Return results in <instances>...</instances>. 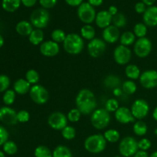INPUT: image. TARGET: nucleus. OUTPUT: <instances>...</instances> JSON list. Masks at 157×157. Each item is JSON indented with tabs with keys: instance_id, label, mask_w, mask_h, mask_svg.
Returning a JSON list of instances; mask_svg holds the SVG:
<instances>
[{
	"instance_id": "nucleus-1",
	"label": "nucleus",
	"mask_w": 157,
	"mask_h": 157,
	"mask_svg": "<svg viewBox=\"0 0 157 157\" xmlns=\"http://www.w3.org/2000/svg\"><path fill=\"white\" fill-rule=\"evenodd\" d=\"M76 108L82 114H91L97 109V98L94 92L87 88L81 89L78 91L75 98Z\"/></svg>"
},
{
	"instance_id": "nucleus-2",
	"label": "nucleus",
	"mask_w": 157,
	"mask_h": 157,
	"mask_svg": "<svg viewBox=\"0 0 157 157\" xmlns=\"http://www.w3.org/2000/svg\"><path fill=\"white\" fill-rule=\"evenodd\" d=\"M63 48L69 55H78L84 50V40L77 33L67 34L63 42Z\"/></svg>"
},
{
	"instance_id": "nucleus-3",
	"label": "nucleus",
	"mask_w": 157,
	"mask_h": 157,
	"mask_svg": "<svg viewBox=\"0 0 157 157\" xmlns=\"http://www.w3.org/2000/svg\"><path fill=\"white\" fill-rule=\"evenodd\" d=\"M107 140L104 135L96 133L87 136L84 143V149L93 154H98L104 151L107 147Z\"/></svg>"
},
{
	"instance_id": "nucleus-4",
	"label": "nucleus",
	"mask_w": 157,
	"mask_h": 157,
	"mask_svg": "<svg viewBox=\"0 0 157 157\" xmlns=\"http://www.w3.org/2000/svg\"><path fill=\"white\" fill-rule=\"evenodd\" d=\"M110 113L105 108L96 109L90 114V123L96 130H101L107 128L110 123Z\"/></svg>"
},
{
	"instance_id": "nucleus-5",
	"label": "nucleus",
	"mask_w": 157,
	"mask_h": 157,
	"mask_svg": "<svg viewBox=\"0 0 157 157\" xmlns=\"http://www.w3.org/2000/svg\"><path fill=\"white\" fill-rule=\"evenodd\" d=\"M118 150H119V153L121 156H133L139 150L138 141L133 136H125L120 142Z\"/></svg>"
},
{
	"instance_id": "nucleus-6",
	"label": "nucleus",
	"mask_w": 157,
	"mask_h": 157,
	"mask_svg": "<svg viewBox=\"0 0 157 157\" xmlns=\"http://www.w3.org/2000/svg\"><path fill=\"white\" fill-rule=\"evenodd\" d=\"M49 21H50V14L47 9L43 8L35 9L30 15V22L35 29H44L48 26Z\"/></svg>"
},
{
	"instance_id": "nucleus-7",
	"label": "nucleus",
	"mask_w": 157,
	"mask_h": 157,
	"mask_svg": "<svg viewBox=\"0 0 157 157\" xmlns=\"http://www.w3.org/2000/svg\"><path fill=\"white\" fill-rule=\"evenodd\" d=\"M29 95L32 101L38 105L45 104L49 100L48 90L44 86L38 84L32 86L29 91Z\"/></svg>"
},
{
	"instance_id": "nucleus-8",
	"label": "nucleus",
	"mask_w": 157,
	"mask_h": 157,
	"mask_svg": "<svg viewBox=\"0 0 157 157\" xmlns=\"http://www.w3.org/2000/svg\"><path fill=\"white\" fill-rule=\"evenodd\" d=\"M152 50H153L152 41L147 37L138 38L133 45V52L138 58H147L150 55Z\"/></svg>"
},
{
	"instance_id": "nucleus-9",
	"label": "nucleus",
	"mask_w": 157,
	"mask_h": 157,
	"mask_svg": "<svg viewBox=\"0 0 157 157\" xmlns=\"http://www.w3.org/2000/svg\"><path fill=\"white\" fill-rule=\"evenodd\" d=\"M96 11L94 6L88 2H83L78 8V16L79 19L85 25H90L95 21Z\"/></svg>"
},
{
	"instance_id": "nucleus-10",
	"label": "nucleus",
	"mask_w": 157,
	"mask_h": 157,
	"mask_svg": "<svg viewBox=\"0 0 157 157\" xmlns=\"http://www.w3.org/2000/svg\"><path fill=\"white\" fill-rule=\"evenodd\" d=\"M150 107L148 102L144 99H137L133 103L130 110L134 118L137 121H143L148 116Z\"/></svg>"
},
{
	"instance_id": "nucleus-11",
	"label": "nucleus",
	"mask_w": 157,
	"mask_h": 157,
	"mask_svg": "<svg viewBox=\"0 0 157 157\" xmlns=\"http://www.w3.org/2000/svg\"><path fill=\"white\" fill-rule=\"evenodd\" d=\"M107 49V43L102 38H95L90 41L87 45V50L89 55L94 58L102 56Z\"/></svg>"
},
{
	"instance_id": "nucleus-12",
	"label": "nucleus",
	"mask_w": 157,
	"mask_h": 157,
	"mask_svg": "<svg viewBox=\"0 0 157 157\" xmlns=\"http://www.w3.org/2000/svg\"><path fill=\"white\" fill-rule=\"evenodd\" d=\"M113 56L115 62L117 64L127 65L131 60L132 52L127 46L120 44L113 50Z\"/></svg>"
},
{
	"instance_id": "nucleus-13",
	"label": "nucleus",
	"mask_w": 157,
	"mask_h": 157,
	"mask_svg": "<svg viewBox=\"0 0 157 157\" xmlns=\"http://www.w3.org/2000/svg\"><path fill=\"white\" fill-rule=\"evenodd\" d=\"M68 120L67 116L61 112L56 111L51 113L48 118L49 127L55 130H62L67 126Z\"/></svg>"
},
{
	"instance_id": "nucleus-14",
	"label": "nucleus",
	"mask_w": 157,
	"mask_h": 157,
	"mask_svg": "<svg viewBox=\"0 0 157 157\" xmlns=\"http://www.w3.org/2000/svg\"><path fill=\"white\" fill-rule=\"evenodd\" d=\"M140 84L146 89H153L157 87V71L147 70L142 72L139 78Z\"/></svg>"
},
{
	"instance_id": "nucleus-15",
	"label": "nucleus",
	"mask_w": 157,
	"mask_h": 157,
	"mask_svg": "<svg viewBox=\"0 0 157 157\" xmlns=\"http://www.w3.org/2000/svg\"><path fill=\"white\" fill-rule=\"evenodd\" d=\"M0 121L8 126H14L18 124L17 112L9 106L0 107Z\"/></svg>"
},
{
	"instance_id": "nucleus-16",
	"label": "nucleus",
	"mask_w": 157,
	"mask_h": 157,
	"mask_svg": "<svg viewBox=\"0 0 157 157\" xmlns=\"http://www.w3.org/2000/svg\"><path fill=\"white\" fill-rule=\"evenodd\" d=\"M39 52L43 56L52 58L58 55L60 52V45L52 40L43 41L39 46Z\"/></svg>"
},
{
	"instance_id": "nucleus-17",
	"label": "nucleus",
	"mask_w": 157,
	"mask_h": 157,
	"mask_svg": "<svg viewBox=\"0 0 157 157\" xmlns=\"http://www.w3.org/2000/svg\"><path fill=\"white\" fill-rule=\"evenodd\" d=\"M115 119L122 124H128L135 121L134 117L132 114L130 109L127 107H120L114 113Z\"/></svg>"
},
{
	"instance_id": "nucleus-18",
	"label": "nucleus",
	"mask_w": 157,
	"mask_h": 157,
	"mask_svg": "<svg viewBox=\"0 0 157 157\" xmlns=\"http://www.w3.org/2000/svg\"><path fill=\"white\" fill-rule=\"evenodd\" d=\"M120 37H121V32L119 29L113 25H110L106 29H103L102 39L106 43L114 44L118 40H120Z\"/></svg>"
},
{
	"instance_id": "nucleus-19",
	"label": "nucleus",
	"mask_w": 157,
	"mask_h": 157,
	"mask_svg": "<svg viewBox=\"0 0 157 157\" xmlns=\"http://www.w3.org/2000/svg\"><path fill=\"white\" fill-rule=\"evenodd\" d=\"M144 23L149 27L157 26V6H152L147 9L143 14Z\"/></svg>"
},
{
	"instance_id": "nucleus-20",
	"label": "nucleus",
	"mask_w": 157,
	"mask_h": 157,
	"mask_svg": "<svg viewBox=\"0 0 157 157\" xmlns=\"http://www.w3.org/2000/svg\"><path fill=\"white\" fill-rule=\"evenodd\" d=\"M112 18L113 16L109 13L108 11L102 10L97 13L94 21L98 28L104 29L111 25Z\"/></svg>"
},
{
	"instance_id": "nucleus-21",
	"label": "nucleus",
	"mask_w": 157,
	"mask_h": 157,
	"mask_svg": "<svg viewBox=\"0 0 157 157\" xmlns=\"http://www.w3.org/2000/svg\"><path fill=\"white\" fill-rule=\"evenodd\" d=\"M32 85L25 80V78H19L16 80L13 84V90L19 95H24L29 93Z\"/></svg>"
},
{
	"instance_id": "nucleus-22",
	"label": "nucleus",
	"mask_w": 157,
	"mask_h": 157,
	"mask_svg": "<svg viewBox=\"0 0 157 157\" xmlns=\"http://www.w3.org/2000/svg\"><path fill=\"white\" fill-rule=\"evenodd\" d=\"M33 30L34 27L32 23L29 21H25V20L18 21L15 26V31L21 36L29 37Z\"/></svg>"
},
{
	"instance_id": "nucleus-23",
	"label": "nucleus",
	"mask_w": 157,
	"mask_h": 157,
	"mask_svg": "<svg viewBox=\"0 0 157 157\" xmlns=\"http://www.w3.org/2000/svg\"><path fill=\"white\" fill-rule=\"evenodd\" d=\"M103 84H104V87H106L107 88L113 89V90L117 87H120L122 85L120 77L114 75H109L105 77L104 81H103Z\"/></svg>"
},
{
	"instance_id": "nucleus-24",
	"label": "nucleus",
	"mask_w": 157,
	"mask_h": 157,
	"mask_svg": "<svg viewBox=\"0 0 157 157\" xmlns=\"http://www.w3.org/2000/svg\"><path fill=\"white\" fill-rule=\"evenodd\" d=\"M125 75L129 80L135 81L140 77V69L136 64H127L125 67Z\"/></svg>"
},
{
	"instance_id": "nucleus-25",
	"label": "nucleus",
	"mask_w": 157,
	"mask_h": 157,
	"mask_svg": "<svg viewBox=\"0 0 157 157\" xmlns=\"http://www.w3.org/2000/svg\"><path fill=\"white\" fill-rule=\"evenodd\" d=\"M44 33L42 29H34L32 33L29 36V42L33 45H40L44 41Z\"/></svg>"
},
{
	"instance_id": "nucleus-26",
	"label": "nucleus",
	"mask_w": 157,
	"mask_h": 157,
	"mask_svg": "<svg viewBox=\"0 0 157 157\" xmlns=\"http://www.w3.org/2000/svg\"><path fill=\"white\" fill-rule=\"evenodd\" d=\"M80 35L82 37L84 40H87L90 41L95 38L96 31L91 25H84L81 27V31H80Z\"/></svg>"
},
{
	"instance_id": "nucleus-27",
	"label": "nucleus",
	"mask_w": 157,
	"mask_h": 157,
	"mask_svg": "<svg viewBox=\"0 0 157 157\" xmlns=\"http://www.w3.org/2000/svg\"><path fill=\"white\" fill-rule=\"evenodd\" d=\"M136 38L134 33L133 32H130V31H127V32H124L122 35H121L120 37V42L121 44L124 46H129L132 45V44H134V43L136 42Z\"/></svg>"
},
{
	"instance_id": "nucleus-28",
	"label": "nucleus",
	"mask_w": 157,
	"mask_h": 157,
	"mask_svg": "<svg viewBox=\"0 0 157 157\" xmlns=\"http://www.w3.org/2000/svg\"><path fill=\"white\" fill-rule=\"evenodd\" d=\"M21 0H2V6L6 12H14L20 7Z\"/></svg>"
},
{
	"instance_id": "nucleus-29",
	"label": "nucleus",
	"mask_w": 157,
	"mask_h": 157,
	"mask_svg": "<svg viewBox=\"0 0 157 157\" xmlns=\"http://www.w3.org/2000/svg\"><path fill=\"white\" fill-rule=\"evenodd\" d=\"M133 131L136 136H144L147 134L148 131L147 124L143 121H137L133 124Z\"/></svg>"
},
{
	"instance_id": "nucleus-30",
	"label": "nucleus",
	"mask_w": 157,
	"mask_h": 157,
	"mask_svg": "<svg viewBox=\"0 0 157 157\" xmlns=\"http://www.w3.org/2000/svg\"><path fill=\"white\" fill-rule=\"evenodd\" d=\"M53 157H73L70 149L64 145H58L52 152Z\"/></svg>"
},
{
	"instance_id": "nucleus-31",
	"label": "nucleus",
	"mask_w": 157,
	"mask_h": 157,
	"mask_svg": "<svg viewBox=\"0 0 157 157\" xmlns=\"http://www.w3.org/2000/svg\"><path fill=\"white\" fill-rule=\"evenodd\" d=\"M103 135L107 142L110 143V144L118 142L121 139V134H120L119 131L115 129H108L104 132Z\"/></svg>"
},
{
	"instance_id": "nucleus-32",
	"label": "nucleus",
	"mask_w": 157,
	"mask_h": 157,
	"mask_svg": "<svg viewBox=\"0 0 157 157\" xmlns=\"http://www.w3.org/2000/svg\"><path fill=\"white\" fill-rule=\"evenodd\" d=\"M121 88H122L124 94L127 95H132L136 93V90H137V85L134 82V81L127 80V81L123 82Z\"/></svg>"
},
{
	"instance_id": "nucleus-33",
	"label": "nucleus",
	"mask_w": 157,
	"mask_h": 157,
	"mask_svg": "<svg viewBox=\"0 0 157 157\" xmlns=\"http://www.w3.org/2000/svg\"><path fill=\"white\" fill-rule=\"evenodd\" d=\"M66 36H67V35H66L65 32L61 29H55V30L52 31V34H51V38H52V41L58 43V44H60V43L63 44V42L65 40Z\"/></svg>"
},
{
	"instance_id": "nucleus-34",
	"label": "nucleus",
	"mask_w": 157,
	"mask_h": 157,
	"mask_svg": "<svg viewBox=\"0 0 157 157\" xmlns=\"http://www.w3.org/2000/svg\"><path fill=\"white\" fill-rule=\"evenodd\" d=\"M34 156L35 157H53V154L48 147L40 145L35 149Z\"/></svg>"
},
{
	"instance_id": "nucleus-35",
	"label": "nucleus",
	"mask_w": 157,
	"mask_h": 157,
	"mask_svg": "<svg viewBox=\"0 0 157 157\" xmlns=\"http://www.w3.org/2000/svg\"><path fill=\"white\" fill-rule=\"evenodd\" d=\"M40 75L38 72L35 69H30L25 74V80L31 84V85H35L37 84L39 81Z\"/></svg>"
},
{
	"instance_id": "nucleus-36",
	"label": "nucleus",
	"mask_w": 157,
	"mask_h": 157,
	"mask_svg": "<svg viewBox=\"0 0 157 157\" xmlns=\"http://www.w3.org/2000/svg\"><path fill=\"white\" fill-rule=\"evenodd\" d=\"M133 32L136 38H144L147 34V26L144 22L136 23L133 27Z\"/></svg>"
},
{
	"instance_id": "nucleus-37",
	"label": "nucleus",
	"mask_w": 157,
	"mask_h": 157,
	"mask_svg": "<svg viewBox=\"0 0 157 157\" xmlns=\"http://www.w3.org/2000/svg\"><path fill=\"white\" fill-rule=\"evenodd\" d=\"M112 23H113V25L116 26L118 29H120V28H124L127 25V18H126V16L123 13L118 12L117 15L113 16Z\"/></svg>"
},
{
	"instance_id": "nucleus-38",
	"label": "nucleus",
	"mask_w": 157,
	"mask_h": 157,
	"mask_svg": "<svg viewBox=\"0 0 157 157\" xmlns=\"http://www.w3.org/2000/svg\"><path fill=\"white\" fill-rule=\"evenodd\" d=\"M15 97H16V93L15 92L14 90H11L9 89L6 91L4 92L2 97V101L3 103L6 104V106H10L15 102Z\"/></svg>"
},
{
	"instance_id": "nucleus-39",
	"label": "nucleus",
	"mask_w": 157,
	"mask_h": 157,
	"mask_svg": "<svg viewBox=\"0 0 157 157\" xmlns=\"http://www.w3.org/2000/svg\"><path fill=\"white\" fill-rule=\"evenodd\" d=\"M61 136L67 140H71L75 139L76 136V130L75 129V127L67 125L61 130Z\"/></svg>"
},
{
	"instance_id": "nucleus-40",
	"label": "nucleus",
	"mask_w": 157,
	"mask_h": 157,
	"mask_svg": "<svg viewBox=\"0 0 157 157\" xmlns=\"http://www.w3.org/2000/svg\"><path fill=\"white\" fill-rule=\"evenodd\" d=\"M3 151L8 155H14L18 151V146L15 142L12 140H8L2 146Z\"/></svg>"
},
{
	"instance_id": "nucleus-41",
	"label": "nucleus",
	"mask_w": 157,
	"mask_h": 157,
	"mask_svg": "<svg viewBox=\"0 0 157 157\" xmlns=\"http://www.w3.org/2000/svg\"><path fill=\"white\" fill-rule=\"evenodd\" d=\"M119 107V101L116 98H110V99H108L106 101L105 106H104V108L109 113H115Z\"/></svg>"
},
{
	"instance_id": "nucleus-42",
	"label": "nucleus",
	"mask_w": 157,
	"mask_h": 157,
	"mask_svg": "<svg viewBox=\"0 0 157 157\" xmlns=\"http://www.w3.org/2000/svg\"><path fill=\"white\" fill-rule=\"evenodd\" d=\"M81 115H82V113L80 112V110L78 108H73L67 113V118L69 122L77 123L81 120Z\"/></svg>"
},
{
	"instance_id": "nucleus-43",
	"label": "nucleus",
	"mask_w": 157,
	"mask_h": 157,
	"mask_svg": "<svg viewBox=\"0 0 157 157\" xmlns=\"http://www.w3.org/2000/svg\"><path fill=\"white\" fill-rule=\"evenodd\" d=\"M10 85V79L6 75H0V93H4L9 90Z\"/></svg>"
},
{
	"instance_id": "nucleus-44",
	"label": "nucleus",
	"mask_w": 157,
	"mask_h": 157,
	"mask_svg": "<svg viewBox=\"0 0 157 157\" xmlns=\"http://www.w3.org/2000/svg\"><path fill=\"white\" fill-rule=\"evenodd\" d=\"M17 120L18 123L25 124L30 120V113L25 110H21L17 113Z\"/></svg>"
},
{
	"instance_id": "nucleus-45",
	"label": "nucleus",
	"mask_w": 157,
	"mask_h": 157,
	"mask_svg": "<svg viewBox=\"0 0 157 157\" xmlns=\"http://www.w3.org/2000/svg\"><path fill=\"white\" fill-rule=\"evenodd\" d=\"M152 146L151 141L147 138H143L140 140L138 141V147H139L140 150H143V151H147L150 150V147Z\"/></svg>"
},
{
	"instance_id": "nucleus-46",
	"label": "nucleus",
	"mask_w": 157,
	"mask_h": 157,
	"mask_svg": "<svg viewBox=\"0 0 157 157\" xmlns=\"http://www.w3.org/2000/svg\"><path fill=\"white\" fill-rule=\"evenodd\" d=\"M9 132L4 127L0 125V147L4 145L6 142L9 140Z\"/></svg>"
},
{
	"instance_id": "nucleus-47",
	"label": "nucleus",
	"mask_w": 157,
	"mask_h": 157,
	"mask_svg": "<svg viewBox=\"0 0 157 157\" xmlns=\"http://www.w3.org/2000/svg\"><path fill=\"white\" fill-rule=\"evenodd\" d=\"M58 0H39V3L43 9H48L55 7Z\"/></svg>"
},
{
	"instance_id": "nucleus-48",
	"label": "nucleus",
	"mask_w": 157,
	"mask_h": 157,
	"mask_svg": "<svg viewBox=\"0 0 157 157\" xmlns=\"http://www.w3.org/2000/svg\"><path fill=\"white\" fill-rule=\"evenodd\" d=\"M147 6L143 2H138L134 6V9L138 14H144L147 10Z\"/></svg>"
},
{
	"instance_id": "nucleus-49",
	"label": "nucleus",
	"mask_w": 157,
	"mask_h": 157,
	"mask_svg": "<svg viewBox=\"0 0 157 157\" xmlns=\"http://www.w3.org/2000/svg\"><path fill=\"white\" fill-rule=\"evenodd\" d=\"M64 1L68 6L73 7H77V6L78 7L83 3V0H64Z\"/></svg>"
},
{
	"instance_id": "nucleus-50",
	"label": "nucleus",
	"mask_w": 157,
	"mask_h": 157,
	"mask_svg": "<svg viewBox=\"0 0 157 157\" xmlns=\"http://www.w3.org/2000/svg\"><path fill=\"white\" fill-rule=\"evenodd\" d=\"M21 3L25 7H33L37 2V0H21Z\"/></svg>"
},
{
	"instance_id": "nucleus-51",
	"label": "nucleus",
	"mask_w": 157,
	"mask_h": 157,
	"mask_svg": "<svg viewBox=\"0 0 157 157\" xmlns=\"http://www.w3.org/2000/svg\"><path fill=\"white\" fill-rule=\"evenodd\" d=\"M87 2L91 5L92 6H94V7H95V6H101L104 2V0H88Z\"/></svg>"
},
{
	"instance_id": "nucleus-52",
	"label": "nucleus",
	"mask_w": 157,
	"mask_h": 157,
	"mask_svg": "<svg viewBox=\"0 0 157 157\" xmlns=\"http://www.w3.org/2000/svg\"><path fill=\"white\" fill-rule=\"evenodd\" d=\"M133 157H150L147 151H143V150H138L136 154Z\"/></svg>"
},
{
	"instance_id": "nucleus-53",
	"label": "nucleus",
	"mask_w": 157,
	"mask_h": 157,
	"mask_svg": "<svg viewBox=\"0 0 157 157\" xmlns=\"http://www.w3.org/2000/svg\"><path fill=\"white\" fill-rule=\"evenodd\" d=\"M107 11H108L109 13H110L112 16H114L115 15H117V14L118 13L117 8L115 6H110V7L108 8V10Z\"/></svg>"
},
{
	"instance_id": "nucleus-54",
	"label": "nucleus",
	"mask_w": 157,
	"mask_h": 157,
	"mask_svg": "<svg viewBox=\"0 0 157 157\" xmlns=\"http://www.w3.org/2000/svg\"><path fill=\"white\" fill-rule=\"evenodd\" d=\"M113 94L115 97H121V96H122L123 94H124V92H123L122 88L120 87H117V88L113 89Z\"/></svg>"
},
{
	"instance_id": "nucleus-55",
	"label": "nucleus",
	"mask_w": 157,
	"mask_h": 157,
	"mask_svg": "<svg viewBox=\"0 0 157 157\" xmlns=\"http://www.w3.org/2000/svg\"><path fill=\"white\" fill-rule=\"evenodd\" d=\"M142 2L146 5V6L150 7V6H153V4L155 3L156 0H142Z\"/></svg>"
},
{
	"instance_id": "nucleus-56",
	"label": "nucleus",
	"mask_w": 157,
	"mask_h": 157,
	"mask_svg": "<svg viewBox=\"0 0 157 157\" xmlns=\"http://www.w3.org/2000/svg\"><path fill=\"white\" fill-rule=\"evenodd\" d=\"M153 118L157 122V107H155L153 111Z\"/></svg>"
},
{
	"instance_id": "nucleus-57",
	"label": "nucleus",
	"mask_w": 157,
	"mask_h": 157,
	"mask_svg": "<svg viewBox=\"0 0 157 157\" xmlns=\"http://www.w3.org/2000/svg\"><path fill=\"white\" fill-rule=\"evenodd\" d=\"M4 44V38L0 35V48H2Z\"/></svg>"
},
{
	"instance_id": "nucleus-58",
	"label": "nucleus",
	"mask_w": 157,
	"mask_h": 157,
	"mask_svg": "<svg viewBox=\"0 0 157 157\" xmlns=\"http://www.w3.org/2000/svg\"><path fill=\"white\" fill-rule=\"evenodd\" d=\"M150 157H157V151L153 152V153L150 155Z\"/></svg>"
},
{
	"instance_id": "nucleus-59",
	"label": "nucleus",
	"mask_w": 157,
	"mask_h": 157,
	"mask_svg": "<svg viewBox=\"0 0 157 157\" xmlns=\"http://www.w3.org/2000/svg\"><path fill=\"white\" fill-rule=\"evenodd\" d=\"M0 157H6V155L2 151H0Z\"/></svg>"
},
{
	"instance_id": "nucleus-60",
	"label": "nucleus",
	"mask_w": 157,
	"mask_h": 157,
	"mask_svg": "<svg viewBox=\"0 0 157 157\" xmlns=\"http://www.w3.org/2000/svg\"><path fill=\"white\" fill-rule=\"evenodd\" d=\"M154 133H155V135H156V136H157V128H156L154 130Z\"/></svg>"
},
{
	"instance_id": "nucleus-61",
	"label": "nucleus",
	"mask_w": 157,
	"mask_h": 157,
	"mask_svg": "<svg viewBox=\"0 0 157 157\" xmlns=\"http://www.w3.org/2000/svg\"><path fill=\"white\" fill-rule=\"evenodd\" d=\"M114 157H123V156H114Z\"/></svg>"
}]
</instances>
